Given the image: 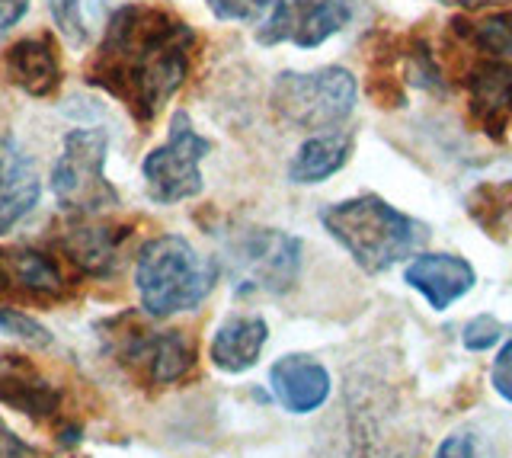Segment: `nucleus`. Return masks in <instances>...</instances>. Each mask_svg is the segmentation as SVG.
I'll return each mask as SVG.
<instances>
[{"instance_id": "9", "label": "nucleus", "mask_w": 512, "mask_h": 458, "mask_svg": "<svg viewBox=\"0 0 512 458\" xmlns=\"http://www.w3.org/2000/svg\"><path fill=\"white\" fill-rule=\"evenodd\" d=\"M349 20V0H276V7L256 29V42L266 49L279 42H292L295 49H317L330 36L343 33Z\"/></svg>"}, {"instance_id": "24", "label": "nucleus", "mask_w": 512, "mask_h": 458, "mask_svg": "<svg viewBox=\"0 0 512 458\" xmlns=\"http://www.w3.org/2000/svg\"><path fill=\"white\" fill-rule=\"evenodd\" d=\"M208 10L224 23H256L260 26L269 10L276 7V0H205Z\"/></svg>"}, {"instance_id": "21", "label": "nucleus", "mask_w": 512, "mask_h": 458, "mask_svg": "<svg viewBox=\"0 0 512 458\" xmlns=\"http://www.w3.org/2000/svg\"><path fill=\"white\" fill-rule=\"evenodd\" d=\"M452 33L487 58H500L512 65V10H496L487 17H455Z\"/></svg>"}, {"instance_id": "26", "label": "nucleus", "mask_w": 512, "mask_h": 458, "mask_svg": "<svg viewBox=\"0 0 512 458\" xmlns=\"http://www.w3.org/2000/svg\"><path fill=\"white\" fill-rule=\"evenodd\" d=\"M48 10H52L58 29L71 42H84L87 39V26H84V13H80V0H48Z\"/></svg>"}, {"instance_id": "17", "label": "nucleus", "mask_w": 512, "mask_h": 458, "mask_svg": "<svg viewBox=\"0 0 512 458\" xmlns=\"http://www.w3.org/2000/svg\"><path fill=\"white\" fill-rule=\"evenodd\" d=\"M128 234L132 231L119 225H74L64 231L61 247L77 270L90 276H109L119 266V254Z\"/></svg>"}, {"instance_id": "11", "label": "nucleus", "mask_w": 512, "mask_h": 458, "mask_svg": "<svg viewBox=\"0 0 512 458\" xmlns=\"http://www.w3.org/2000/svg\"><path fill=\"white\" fill-rule=\"evenodd\" d=\"M64 295H68V279L48 254L32 247L0 250V298L58 302Z\"/></svg>"}, {"instance_id": "12", "label": "nucleus", "mask_w": 512, "mask_h": 458, "mask_svg": "<svg viewBox=\"0 0 512 458\" xmlns=\"http://www.w3.org/2000/svg\"><path fill=\"white\" fill-rule=\"evenodd\" d=\"M269 388L288 414L304 417L327 404L333 391V378L324 362H317L314 356L288 353L276 359V366L269 369Z\"/></svg>"}, {"instance_id": "15", "label": "nucleus", "mask_w": 512, "mask_h": 458, "mask_svg": "<svg viewBox=\"0 0 512 458\" xmlns=\"http://www.w3.org/2000/svg\"><path fill=\"white\" fill-rule=\"evenodd\" d=\"M0 404L32 420H52L61 410V391L20 356H0Z\"/></svg>"}, {"instance_id": "20", "label": "nucleus", "mask_w": 512, "mask_h": 458, "mask_svg": "<svg viewBox=\"0 0 512 458\" xmlns=\"http://www.w3.org/2000/svg\"><path fill=\"white\" fill-rule=\"evenodd\" d=\"M464 212L493 241H506L512 231V180L474 186L464 199Z\"/></svg>"}, {"instance_id": "3", "label": "nucleus", "mask_w": 512, "mask_h": 458, "mask_svg": "<svg viewBox=\"0 0 512 458\" xmlns=\"http://www.w3.org/2000/svg\"><path fill=\"white\" fill-rule=\"evenodd\" d=\"M218 282V263L199 254L183 234H160L138 250L135 289L144 314L173 318L199 308Z\"/></svg>"}, {"instance_id": "4", "label": "nucleus", "mask_w": 512, "mask_h": 458, "mask_svg": "<svg viewBox=\"0 0 512 458\" xmlns=\"http://www.w3.org/2000/svg\"><path fill=\"white\" fill-rule=\"evenodd\" d=\"M356 97V77L340 65L317 71H282L269 93L276 116L304 132L340 129L356 109Z\"/></svg>"}, {"instance_id": "14", "label": "nucleus", "mask_w": 512, "mask_h": 458, "mask_svg": "<svg viewBox=\"0 0 512 458\" xmlns=\"http://www.w3.org/2000/svg\"><path fill=\"white\" fill-rule=\"evenodd\" d=\"M404 282L420 292L436 311H445L474 289L477 273L458 254H416L407 263Z\"/></svg>"}, {"instance_id": "23", "label": "nucleus", "mask_w": 512, "mask_h": 458, "mask_svg": "<svg viewBox=\"0 0 512 458\" xmlns=\"http://www.w3.org/2000/svg\"><path fill=\"white\" fill-rule=\"evenodd\" d=\"M0 330H4L7 337H16L23 340L26 346H36V350H45V346H52V334H48V327L39 324L32 314L20 311V308H0Z\"/></svg>"}, {"instance_id": "13", "label": "nucleus", "mask_w": 512, "mask_h": 458, "mask_svg": "<svg viewBox=\"0 0 512 458\" xmlns=\"http://www.w3.org/2000/svg\"><path fill=\"white\" fill-rule=\"evenodd\" d=\"M42 180L36 161L13 135H0V234L13 231L36 209Z\"/></svg>"}, {"instance_id": "16", "label": "nucleus", "mask_w": 512, "mask_h": 458, "mask_svg": "<svg viewBox=\"0 0 512 458\" xmlns=\"http://www.w3.org/2000/svg\"><path fill=\"white\" fill-rule=\"evenodd\" d=\"M266 340L269 324L260 314H234V318H228L215 330L212 346H208V359H212L215 369L228 375L250 372L260 362Z\"/></svg>"}, {"instance_id": "10", "label": "nucleus", "mask_w": 512, "mask_h": 458, "mask_svg": "<svg viewBox=\"0 0 512 458\" xmlns=\"http://www.w3.org/2000/svg\"><path fill=\"white\" fill-rule=\"evenodd\" d=\"M468 116L477 132L503 141L512 125V65L500 58H477L464 77Z\"/></svg>"}, {"instance_id": "19", "label": "nucleus", "mask_w": 512, "mask_h": 458, "mask_svg": "<svg viewBox=\"0 0 512 458\" xmlns=\"http://www.w3.org/2000/svg\"><path fill=\"white\" fill-rule=\"evenodd\" d=\"M7 81L32 97H48L61 84V65L55 55V45L48 39H23L16 42L4 58Z\"/></svg>"}, {"instance_id": "7", "label": "nucleus", "mask_w": 512, "mask_h": 458, "mask_svg": "<svg viewBox=\"0 0 512 458\" xmlns=\"http://www.w3.org/2000/svg\"><path fill=\"white\" fill-rule=\"evenodd\" d=\"M212 151V141L202 138L186 113H176L170 135L141 164L144 189L157 205H176L202 193V157Z\"/></svg>"}, {"instance_id": "31", "label": "nucleus", "mask_w": 512, "mask_h": 458, "mask_svg": "<svg viewBox=\"0 0 512 458\" xmlns=\"http://www.w3.org/2000/svg\"><path fill=\"white\" fill-rule=\"evenodd\" d=\"M432 4L461 7V10H480V7H487V4H496V0H432Z\"/></svg>"}, {"instance_id": "30", "label": "nucleus", "mask_w": 512, "mask_h": 458, "mask_svg": "<svg viewBox=\"0 0 512 458\" xmlns=\"http://www.w3.org/2000/svg\"><path fill=\"white\" fill-rule=\"evenodd\" d=\"M29 10V0H0V33L10 29L13 23H20Z\"/></svg>"}, {"instance_id": "6", "label": "nucleus", "mask_w": 512, "mask_h": 458, "mask_svg": "<svg viewBox=\"0 0 512 458\" xmlns=\"http://www.w3.org/2000/svg\"><path fill=\"white\" fill-rule=\"evenodd\" d=\"M109 141L100 129H74L64 135V148L52 170V193L58 205L77 215L112 209L119 193L106 180Z\"/></svg>"}, {"instance_id": "25", "label": "nucleus", "mask_w": 512, "mask_h": 458, "mask_svg": "<svg viewBox=\"0 0 512 458\" xmlns=\"http://www.w3.org/2000/svg\"><path fill=\"white\" fill-rule=\"evenodd\" d=\"M503 340V324L493 318V314H477V318L468 321V327H464V350L471 353H484V350H493L496 343Z\"/></svg>"}, {"instance_id": "27", "label": "nucleus", "mask_w": 512, "mask_h": 458, "mask_svg": "<svg viewBox=\"0 0 512 458\" xmlns=\"http://www.w3.org/2000/svg\"><path fill=\"white\" fill-rule=\"evenodd\" d=\"M490 385H493V391L500 394L503 401L512 404V340H506V343H503V350L496 353V359H493Z\"/></svg>"}, {"instance_id": "8", "label": "nucleus", "mask_w": 512, "mask_h": 458, "mask_svg": "<svg viewBox=\"0 0 512 458\" xmlns=\"http://www.w3.org/2000/svg\"><path fill=\"white\" fill-rule=\"evenodd\" d=\"M234 263V289L244 292H266L282 295L298 282L301 273V241L295 234L276 228H250L237 234L231 244Z\"/></svg>"}, {"instance_id": "29", "label": "nucleus", "mask_w": 512, "mask_h": 458, "mask_svg": "<svg viewBox=\"0 0 512 458\" xmlns=\"http://www.w3.org/2000/svg\"><path fill=\"white\" fill-rule=\"evenodd\" d=\"M0 458H42V455L36 446H29L26 439H20L4 420H0Z\"/></svg>"}, {"instance_id": "28", "label": "nucleus", "mask_w": 512, "mask_h": 458, "mask_svg": "<svg viewBox=\"0 0 512 458\" xmlns=\"http://www.w3.org/2000/svg\"><path fill=\"white\" fill-rule=\"evenodd\" d=\"M436 458H484L474 433H452L436 449Z\"/></svg>"}, {"instance_id": "2", "label": "nucleus", "mask_w": 512, "mask_h": 458, "mask_svg": "<svg viewBox=\"0 0 512 458\" xmlns=\"http://www.w3.org/2000/svg\"><path fill=\"white\" fill-rule=\"evenodd\" d=\"M320 225L365 273H388L400 260L416 257L429 241V228L394 209L375 193L333 202L320 212Z\"/></svg>"}, {"instance_id": "22", "label": "nucleus", "mask_w": 512, "mask_h": 458, "mask_svg": "<svg viewBox=\"0 0 512 458\" xmlns=\"http://www.w3.org/2000/svg\"><path fill=\"white\" fill-rule=\"evenodd\" d=\"M400 74H404V84L416 87V90H426V93H445L448 81H445V71L439 65L436 52L423 36H410L404 39V52H400Z\"/></svg>"}, {"instance_id": "5", "label": "nucleus", "mask_w": 512, "mask_h": 458, "mask_svg": "<svg viewBox=\"0 0 512 458\" xmlns=\"http://www.w3.org/2000/svg\"><path fill=\"white\" fill-rule=\"evenodd\" d=\"M106 350L141 385H180L196 369V343L183 330H151L135 318L106 324Z\"/></svg>"}, {"instance_id": "18", "label": "nucleus", "mask_w": 512, "mask_h": 458, "mask_svg": "<svg viewBox=\"0 0 512 458\" xmlns=\"http://www.w3.org/2000/svg\"><path fill=\"white\" fill-rule=\"evenodd\" d=\"M352 157V135L349 132H320L311 135L304 145L292 154L288 161V180L295 186H314V183H327L336 177Z\"/></svg>"}, {"instance_id": "1", "label": "nucleus", "mask_w": 512, "mask_h": 458, "mask_svg": "<svg viewBox=\"0 0 512 458\" xmlns=\"http://www.w3.org/2000/svg\"><path fill=\"white\" fill-rule=\"evenodd\" d=\"M192 45L196 33L189 23L160 7L128 4L112 13L87 81L125 103L138 122H154L186 81Z\"/></svg>"}]
</instances>
